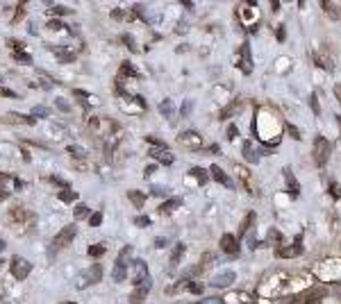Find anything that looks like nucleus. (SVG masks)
Instances as JSON below:
<instances>
[{
  "label": "nucleus",
  "instance_id": "2f4dec72",
  "mask_svg": "<svg viewBox=\"0 0 341 304\" xmlns=\"http://www.w3.org/2000/svg\"><path fill=\"white\" fill-rule=\"evenodd\" d=\"M253 218H255V213H248V216H246V220L241 223V229H239V234H246V231H248L250 223H253Z\"/></svg>",
  "mask_w": 341,
  "mask_h": 304
},
{
  "label": "nucleus",
  "instance_id": "4d7b16f0",
  "mask_svg": "<svg viewBox=\"0 0 341 304\" xmlns=\"http://www.w3.org/2000/svg\"><path fill=\"white\" fill-rule=\"evenodd\" d=\"M7 198H9V193H7V191L0 193V200H7Z\"/></svg>",
  "mask_w": 341,
  "mask_h": 304
},
{
  "label": "nucleus",
  "instance_id": "412c9836",
  "mask_svg": "<svg viewBox=\"0 0 341 304\" xmlns=\"http://www.w3.org/2000/svg\"><path fill=\"white\" fill-rule=\"evenodd\" d=\"M284 172H287V184H289V189H291V195H294V198H296V195H298V191H300V189H298V182H296L294 172L289 171V168H287V171H284Z\"/></svg>",
  "mask_w": 341,
  "mask_h": 304
},
{
  "label": "nucleus",
  "instance_id": "4468645a",
  "mask_svg": "<svg viewBox=\"0 0 341 304\" xmlns=\"http://www.w3.org/2000/svg\"><path fill=\"white\" fill-rule=\"evenodd\" d=\"M314 61H316V66H321L323 71H328V73H332V71H335V66H332V59H330V57H323L321 53H314Z\"/></svg>",
  "mask_w": 341,
  "mask_h": 304
},
{
  "label": "nucleus",
  "instance_id": "603ef678",
  "mask_svg": "<svg viewBox=\"0 0 341 304\" xmlns=\"http://www.w3.org/2000/svg\"><path fill=\"white\" fill-rule=\"evenodd\" d=\"M332 195H335V198H339V195H341V193H339V186H337V184H332Z\"/></svg>",
  "mask_w": 341,
  "mask_h": 304
},
{
  "label": "nucleus",
  "instance_id": "a878e982",
  "mask_svg": "<svg viewBox=\"0 0 341 304\" xmlns=\"http://www.w3.org/2000/svg\"><path fill=\"white\" fill-rule=\"evenodd\" d=\"M241 55H243V73H250V46L248 43L241 48Z\"/></svg>",
  "mask_w": 341,
  "mask_h": 304
},
{
  "label": "nucleus",
  "instance_id": "49530a36",
  "mask_svg": "<svg viewBox=\"0 0 341 304\" xmlns=\"http://www.w3.org/2000/svg\"><path fill=\"white\" fill-rule=\"evenodd\" d=\"M187 288H189L191 293H196V295H198V293H203V286H200V284H189Z\"/></svg>",
  "mask_w": 341,
  "mask_h": 304
},
{
  "label": "nucleus",
  "instance_id": "473e14b6",
  "mask_svg": "<svg viewBox=\"0 0 341 304\" xmlns=\"http://www.w3.org/2000/svg\"><path fill=\"white\" fill-rule=\"evenodd\" d=\"M86 216H89V209H86L85 205L75 207V218H86Z\"/></svg>",
  "mask_w": 341,
  "mask_h": 304
},
{
  "label": "nucleus",
  "instance_id": "f257e3e1",
  "mask_svg": "<svg viewBox=\"0 0 341 304\" xmlns=\"http://www.w3.org/2000/svg\"><path fill=\"white\" fill-rule=\"evenodd\" d=\"M7 220H9V225L12 227H30L34 223V216L27 211L25 207H12Z\"/></svg>",
  "mask_w": 341,
  "mask_h": 304
},
{
  "label": "nucleus",
  "instance_id": "8fccbe9b",
  "mask_svg": "<svg viewBox=\"0 0 341 304\" xmlns=\"http://www.w3.org/2000/svg\"><path fill=\"white\" fill-rule=\"evenodd\" d=\"M284 37H287V34H284V27L280 25V27H277V39H280V41H284Z\"/></svg>",
  "mask_w": 341,
  "mask_h": 304
},
{
  "label": "nucleus",
  "instance_id": "ddd939ff",
  "mask_svg": "<svg viewBox=\"0 0 341 304\" xmlns=\"http://www.w3.org/2000/svg\"><path fill=\"white\" fill-rule=\"evenodd\" d=\"M210 172H212V177L216 179V182H221V184H223V186H228V189H232V179H230L228 175H225V172L221 171V168H218L216 164H214V166H210Z\"/></svg>",
  "mask_w": 341,
  "mask_h": 304
},
{
  "label": "nucleus",
  "instance_id": "4be33fe9",
  "mask_svg": "<svg viewBox=\"0 0 341 304\" xmlns=\"http://www.w3.org/2000/svg\"><path fill=\"white\" fill-rule=\"evenodd\" d=\"M66 150H68V154H73L75 159H86L89 157V152H86L85 148H80V146H68Z\"/></svg>",
  "mask_w": 341,
  "mask_h": 304
},
{
  "label": "nucleus",
  "instance_id": "4c0bfd02",
  "mask_svg": "<svg viewBox=\"0 0 341 304\" xmlns=\"http://www.w3.org/2000/svg\"><path fill=\"white\" fill-rule=\"evenodd\" d=\"M287 130H289V134H291V136H294L296 141H300V132H298V127L289 123V125H287Z\"/></svg>",
  "mask_w": 341,
  "mask_h": 304
},
{
  "label": "nucleus",
  "instance_id": "1a4fd4ad",
  "mask_svg": "<svg viewBox=\"0 0 341 304\" xmlns=\"http://www.w3.org/2000/svg\"><path fill=\"white\" fill-rule=\"evenodd\" d=\"M150 286H152V282H150V277L146 279L144 284L141 286H137L134 291H132V295H130V302L132 304H141L146 298H148V293H150Z\"/></svg>",
  "mask_w": 341,
  "mask_h": 304
},
{
  "label": "nucleus",
  "instance_id": "7c9ffc66",
  "mask_svg": "<svg viewBox=\"0 0 341 304\" xmlns=\"http://www.w3.org/2000/svg\"><path fill=\"white\" fill-rule=\"evenodd\" d=\"M7 46H12V48H14V53H23L25 43H23V41H16V39H9V41H7Z\"/></svg>",
  "mask_w": 341,
  "mask_h": 304
},
{
  "label": "nucleus",
  "instance_id": "aec40b11",
  "mask_svg": "<svg viewBox=\"0 0 341 304\" xmlns=\"http://www.w3.org/2000/svg\"><path fill=\"white\" fill-rule=\"evenodd\" d=\"M5 118H14V123H23V125H34L37 123L34 116H23V114H7Z\"/></svg>",
  "mask_w": 341,
  "mask_h": 304
},
{
  "label": "nucleus",
  "instance_id": "20e7f679",
  "mask_svg": "<svg viewBox=\"0 0 341 304\" xmlns=\"http://www.w3.org/2000/svg\"><path fill=\"white\" fill-rule=\"evenodd\" d=\"M78 236V227L75 225H66L64 229L59 231L57 236L53 238V250H64L68 243H73V238Z\"/></svg>",
  "mask_w": 341,
  "mask_h": 304
},
{
  "label": "nucleus",
  "instance_id": "c9c22d12",
  "mask_svg": "<svg viewBox=\"0 0 341 304\" xmlns=\"http://www.w3.org/2000/svg\"><path fill=\"white\" fill-rule=\"evenodd\" d=\"M55 102H57V107L62 109V112H71V105H68V102H66L64 98H57Z\"/></svg>",
  "mask_w": 341,
  "mask_h": 304
},
{
  "label": "nucleus",
  "instance_id": "58836bf2",
  "mask_svg": "<svg viewBox=\"0 0 341 304\" xmlns=\"http://www.w3.org/2000/svg\"><path fill=\"white\" fill-rule=\"evenodd\" d=\"M123 41H125V43H128V46H130V50H134V53H137V50H139V48H137V43H134V39H132L130 34H125V37H123Z\"/></svg>",
  "mask_w": 341,
  "mask_h": 304
},
{
  "label": "nucleus",
  "instance_id": "f03ea898",
  "mask_svg": "<svg viewBox=\"0 0 341 304\" xmlns=\"http://www.w3.org/2000/svg\"><path fill=\"white\" fill-rule=\"evenodd\" d=\"M9 270H12V275L19 279V282H23V279L32 272V264L23 257H12V261H9Z\"/></svg>",
  "mask_w": 341,
  "mask_h": 304
},
{
  "label": "nucleus",
  "instance_id": "de8ad7c7",
  "mask_svg": "<svg viewBox=\"0 0 341 304\" xmlns=\"http://www.w3.org/2000/svg\"><path fill=\"white\" fill-rule=\"evenodd\" d=\"M200 304H223V300H218V298H207V300H203Z\"/></svg>",
  "mask_w": 341,
  "mask_h": 304
},
{
  "label": "nucleus",
  "instance_id": "a211bd4d",
  "mask_svg": "<svg viewBox=\"0 0 341 304\" xmlns=\"http://www.w3.org/2000/svg\"><path fill=\"white\" fill-rule=\"evenodd\" d=\"M180 205H182V200H180V198H170V200H166L164 205L159 207V213H170L173 209H177Z\"/></svg>",
  "mask_w": 341,
  "mask_h": 304
},
{
  "label": "nucleus",
  "instance_id": "0eeeda50",
  "mask_svg": "<svg viewBox=\"0 0 341 304\" xmlns=\"http://www.w3.org/2000/svg\"><path fill=\"white\" fill-rule=\"evenodd\" d=\"M180 143H182L184 148H189V150H198V148L203 146V136L198 132H182L180 134Z\"/></svg>",
  "mask_w": 341,
  "mask_h": 304
},
{
  "label": "nucleus",
  "instance_id": "6e6552de",
  "mask_svg": "<svg viewBox=\"0 0 341 304\" xmlns=\"http://www.w3.org/2000/svg\"><path fill=\"white\" fill-rule=\"evenodd\" d=\"M132 268H134V277H132V284H134V286H141L146 279H148V266H146V261L137 259V261L132 264Z\"/></svg>",
  "mask_w": 341,
  "mask_h": 304
},
{
  "label": "nucleus",
  "instance_id": "bb28decb",
  "mask_svg": "<svg viewBox=\"0 0 341 304\" xmlns=\"http://www.w3.org/2000/svg\"><path fill=\"white\" fill-rule=\"evenodd\" d=\"M86 254H89V257H103V254H105V245H103V243L91 245V247L86 250Z\"/></svg>",
  "mask_w": 341,
  "mask_h": 304
},
{
  "label": "nucleus",
  "instance_id": "c756f323",
  "mask_svg": "<svg viewBox=\"0 0 341 304\" xmlns=\"http://www.w3.org/2000/svg\"><path fill=\"white\" fill-rule=\"evenodd\" d=\"M234 171L239 172V175H241V182H243V184H246V186H248V191H253V189H250V184H248V171H246L243 166H236Z\"/></svg>",
  "mask_w": 341,
  "mask_h": 304
},
{
  "label": "nucleus",
  "instance_id": "9d476101",
  "mask_svg": "<svg viewBox=\"0 0 341 304\" xmlns=\"http://www.w3.org/2000/svg\"><path fill=\"white\" fill-rule=\"evenodd\" d=\"M221 250L225 254H236L239 252V241H236L234 234H223L221 236Z\"/></svg>",
  "mask_w": 341,
  "mask_h": 304
},
{
  "label": "nucleus",
  "instance_id": "cd10ccee",
  "mask_svg": "<svg viewBox=\"0 0 341 304\" xmlns=\"http://www.w3.org/2000/svg\"><path fill=\"white\" fill-rule=\"evenodd\" d=\"M121 73H123V75H130V77H139V73L134 71V68H132L130 61H125L123 66H121Z\"/></svg>",
  "mask_w": 341,
  "mask_h": 304
},
{
  "label": "nucleus",
  "instance_id": "a18cd8bd",
  "mask_svg": "<svg viewBox=\"0 0 341 304\" xmlns=\"http://www.w3.org/2000/svg\"><path fill=\"white\" fill-rule=\"evenodd\" d=\"M236 134H239V130H236V125H230V127H228V139H234Z\"/></svg>",
  "mask_w": 341,
  "mask_h": 304
},
{
  "label": "nucleus",
  "instance_id": "bf43d9fd",
  "mask_svg": "<svg viewBox=\"0 0 341 304\" xmlns=\"http://www.w3.org/2000/svg\"><path fill=\"white\" fill-rule=\"evenodd\" d=\"M0 266H2V261H0Z\"/></svg>",
  "mask_w": 341,
  "mask_h": 304
},
{
  "label": "nucleus",
  "instance_id": "37998d69",
  "mask_svg": "<svg viewBox=\"0 0 341 304\" xmlns=\"http://www.w3.org/2000/svg\"><path fill=\"white\" fill-rule=\"evenodd\" d=\"M0 95H5V98H16V93L9 91V89H5V86H0Z\"/></svg>",
  "mask_w": 341,
  "mask_h": 304
},
{
  "label": "nucleus",
  "instance_id": "a19ab883",
  "mask_svg": "<svg viewBox=\"0 0 341 304\" xmlns=\"http://www.w3.org/2000/svg\"><path fill=\"white\" fill-rule=\"evenodd\" d=\"M134 223H137L139 227H148V225H150V220L146 218V216H139V218H134Z\"/></svg>",
  "mask_w": 341,
  "mask_h": 304
},
{
  "label": "nucleus",
  "instance_id": "6ab92c4d",
  "mask_svg": "<svg viewBox=\"0 0 341 304\" xmlns=\"http://www.w3.org/2000/svg\"><path fill=\"white\" fill-rule=\"evenodd\" d=\"M159 112L164 114L166 118H173V112H175V107H173V100H170V98L162 100V102H159Z\"/></svg>",
  "mask_w": 341,
  "mask_h": 304
},
{
  "label": "nucleus",
  "instance_id": "13d9d810",
  "mask_svg": "<svg viewBox=\"0 0 341 304\" xmlns=\"http://www.w3.org/2000/svg\"><path fill=\"white\" fill-rule=\"evenodd\" d=\"M62 304H75V302H62Z\"/></svg>",
  "mask_w": 341,
  "mask_h": 304
},
{
  "label": "nucleus",
  "instance_id": "393cba45",
  "mask_svg": "<svg viewBox=\"0 0 341 304\" xmlns=\"http://www.w3.org/2000/svg\"><path fill=\"white\" fill-rule=\"evenodd\" d=\"M57 198L62 200V202H73V200H78V193L71 191V189H64L62 193H57Z\"/></svg>",
  "mask_w": 341,
  "mask_h": 304
},
{
  "label": "nucleus",
  "instance_id": "79ce46f5",
  "mask_svg": "<svg viewBox=\"0 0 341 304\" xmlns=\"http://www.w3.org/2000/svg\"><path fill=\"white\" fill-rule=\"evenodd\" d=\"M14 59H21V61H25V64H30V55H25V53H14Z\"/></svg>",
  "mask_w": 341,
  "mask_h": 304
},
{
  "label": "nucleus",
  "instance_id": "3c124183",
  "mask_svg": "<svg viewBox=\"0 0 341 304\" xmlns=\"http://www.w3.org/2000/svg\"><path fill=\"white\" fill-rule=\"evenodd\" d=\"M152 191H155V195H164V193H166V189H159V186H155Z\"/></svg>",
  "mask_w": 341,
  "mask_h": 304
},
{
  "label": "nucleus",
  "instance_id": "f8f14e48",
  "mask_svg": "<svg viewBox=\"0 0 341 304\" xmlns=\"http://www.w3.org/2000/svg\"><path fill=\"white\" fill-rule=\"evenodd\" d=\"M150 157H155L159 161V164L164 166H170L173 161H175V157H173V152H169V148H159V150H150Z\"/></svg>",
  "mask_w": 341,
  "mask_h": 304
},
{
  "label": "nucleus",
  "instance_id": "f704fd0d",
  "mask_svg": "<svg viewBox=\"0 0 341 304\" xmlns=\"http://www.w3.org/2000/svg\"><path fill=\"white\" fill-rule=\"evenodd\" d=\"M48 30H68V27H64V23H59V20H48Z\"/></svg>",
  "mask_w": 341,
  "mask_h": 304
},
{
  "label": "nucleus",
  "instance_id": "9b49d317",
  "mask_svg": "<svg viewBox=\"0 0 341 304\" xmlns=\"http://www.w3.org/2000/svg\"><path fill=\"white\" fill-rule=\"evenodd\" d=\"M234 279H236V275L232 270L221 272V275H216V277H212V286H214V288H228Z\"/></svg>",
  "mask_w": 341,
  "mask_h": 304
},
{
  "label": "nucleus",
  "instance_id": "39448f33",
  "mask_svg": "<svg viewBox=\"0 0 341 304\" xmlns=\"http://www.w3.org/2000/svg\"><path fill=\"white\" fill-rule=\"evenodd\" d=\"M100 279H103V268L100 266H91L89 270H85L78 277V288H86L89 284H98Z\"/></svg>",
  "mask_w": 341,
  "mask_h": 304
},
{
  "label": "nucleus",
  "instance_id": "c85d7f7f",
  "mask_svg": "<svg viewBox=\"0 0 341 304\" xmlns=\"http://www.w3.org/2000/svg\"><path fill=\"white\" fill-rule=\"evenodd\" d=\"M48 14H53V16H66V14H71V9H66V7H62V5H55V7H50Z\"/></svg>",
  "mask_w": 341,
  "mask_h": 304
},
{
  "label": "nucleus",
  "instance_id": "5fc2aeb1",
  "mask_svg": "<svg viewBox=\"0 0 341 304\" xmlns=\"http://www.w3.org/2000/svg\"><path fill=\"white\" fill-rule=\"evenodd\" d=\"M335 93H337V98H339V100H341V86H339V84H337V86H335Z\"/></svg>",
  "mask_w": 341,
  "mask_h": 304
},
{
  "label": "nucleus",
  "instance_id": "7ed1b4c3",
  "mask_svg": "<svg viewBox=\"0 0 341 304\" xmlns=\"http://www.w3.org/2000/svg\"><path fill=\"white\" fill-rule=\"evenodd\" d=\"M312 154H314L316 166H325V161H328V154H330V143H328V139H323V136H316V139H314V146H312Z\"/></svg>",
  "mask_w": 341,
  "mask_h": 304
},
{
  "label": "nucleus",
  "instance_id": "864d4df0",
  "mask_svg": "<svg viewBox=\"0 0 341 304\" xmlns=\"http://www.w3.org/2000/svg\"><path fill=\"white\" fill-rule=\"evenodd\" d=\"M5 247H7V243H5V241H2V238H0V254L5 252Z\"/></svg>",
  "mask_w": 341,
  "mask_h": 304
},
{
  "label": "nucleus",
  "instance_id": "423d86ee",
  "mask_svg": "<svg viewBox=\"0 0 341 304\" xmlns=\"http://www.w3.org/2000/svg\"><path fill=\"white\" fill-rule=\"evenodd\" d=\"M130 254H132V247L130 245H125L123 250H121V254H118L116 268H114V272H112V277L116 279V282H123V279L128 277V264H125V257H130Z\"/></svg>",
  "mask_w": 341,
  "mask_h": 304
},
{
  "label": "nucleus",
  "instance_id": "09e8293b",
  "mask_svg": "<svg viewBox=\"0 0 341 304\" xmlns=\"http://www.w3.org/2000/svg\"><path fill=\"white\" fill-rule=\"evenodd\" d=\"M155 245H157V247H164V245H166V238L157 236V238H155Z\"/></svg>",
  "mask_w": 341,
  "mask_h": 304
},
{
  "label": "nucleus",
  "instance_id": "72a5a7b5",
  "mask_svg": "<svg viewBox=\"0 0 341 304\" xmlns=\"http://www.w3.org/2000/svg\"><path fill=\"white\" fill-rule=\"evenodd\" d=\"M100 223H103V213H100V211H96V213H93V216H89V225L98 227Z\"/></svg>",
  "mask_w": 341,
  "mask_h": 304
},
{
  "label": "nucleus",
  "instance_id": "6e6d98bb",
  "mask_svg": "<svg viewBox=\"0 0 341 304\" xmlns=\"http://www.w3.org/2000/svg\"><path fill=\"white\" fill-rule=\"evenodd\" d=\"M0 304H16L14 300H9V298H5V300H0Z\"/></svg>",
  "mask_w": 341,
  "mask_h": 304
},
{
  "label": "nucleus",
  "instance_id": "ea45409f",
  "mask_svg": "<svg viewBox=\"0 0 341 304\" xmlns=\"http://www.w3.org/2000/svg\"><path fill=\"white\" fill-rule=\"evenodd\" d=\"M309 105H312L314 114H321V109H319V102H316V93H312V95H309Z\"/></svg>",
  "mask_w": 341,
  "mask_h": 304
},
{
  "label": "nucleus",
  "instance_id": "e433bc0d",
  "mask_svg": "<svg viewBox=\"0 0 341 304\" xmlns=\"http://www.w3.org/2000/svg\"><path fill=\"white\" fill-rule=\"evenodd\" d=\"M48 114H50V112H48L46 107H34V109H32V116H34V118H37V116H48Z\"/></svg>",
  "mask_w": 341,
  "mask_h": 304
},
{
  "label": "nucleus",
  "instance_id": "dca6fc26",
  "mask_svg": "<svg viewBox=\"0 0 341 304\" xmlns=\"http://www.w3.org/2000/svg\"><path fill=\"white\" fill-rule=\"evenodd\" d=\"M184 252H187V245H184V243H177L175 247H173V252H170V266H177V264H180V259L184 257Z\"/></svg>",
  "mask_w": 341,
  "mask_h": 304
},
{
  "label": "nucleus",
  "instance_id": "2eb2a0df",
  "mask_svg": "<svg viewBox=\"0 0 341 304\" xmlns=\"http://www.w3.org/2000/svg\"><path fill=\"white\" fill-rule=\"evenodd\" d=\"M128 200H130V202L137 207V209H141V207L146 205V193H141V191H128Z\"/></svg>",
  "mask_w": 341,
  "mask_h": 304
},
{
  "label": "nucleus",
  "instance_id": "c03bdc74",
  "mask_svg": "<svg viewBox=\"0 0 341 304\" xmlns=\"http://www.w3.org/2000/svg\"><path fill=\"white\" fill-rule=\"evenodd\" d=\"M9 179H12V177H9V175H5V172H0V193H2V186H5L7 182H9Z\"/></svg>",
  "mask_w": 341,
  "mask_h": 304
},
{
  "label": "nucleus",
  "instance_id": "5701e85b",
  "mask_svg": "<svg viewBox=\"0 0 341 304\" xmlns=\"http://www.w3.org/2000/svg\"><path fill=\"white\" fill-rule=\"evenodd\" d=\"M189 175L191 177H196L200 184H207V171H205V168H191Z\"/></svg>",
  "mask_w": 341,
  "mask_h": 304
},
{
  "label": "nucleus",
  "instance_id": "f3484780",
  "mask_svg": "<svg viewBox=\"0 0 341 304\" xmlns=\"http://www.w3.org/2000/svg\"><path fill=\"white\" fill-rule=\"evenodd\" d=\"M50 53H55L62 61H73V57H75L73 53H66L64 46H50Z\"/></svg>",
  "mask_w": 341,
  "mask_h": 304
},
{
  "label": "nucleus",
  "instance_id": "b1692460",
  "mask_svg": "<svg viewBox=\"0 0 341 304\" xmlns=\"http://www.w3.org/2000/svg\"><path fill=\"white\" fill-rule=\"evenodd\" d=\"M243 157L248 159V161H257V152L253 150V143H250V141H246V143H243Z\"/></svg>",
  "mask_w": 341,
  "mask_h": 304
}]
</instances>
